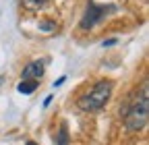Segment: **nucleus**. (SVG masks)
I'll return each mask as SVG.
<instances>
[{
    "mask_svg": "<svg viewBox=\"0 0 149 145\" xmlns=\"http://www.w3.org/2000/svg\"><path fill=\"white\" fill-rule=\"evenodd\" d=\"M56 145H68V131L66 124H60V131L56 135Z\"/></svg>",
    "mask_w": 149,
    "mask_h": 145,
    "instance_id": "obj_6",
    "label": "nucleus"
},
{
    "mask_svg": "<svg viewBox=\"0 0 149 145\" xmlns=\"http://www.w3.org/2000/svg\"><path fill=\"white\" fill-rule=\"evenodd\" d=\"M116 44V40H108V42H104V46H114Z\"/></svg>",
    "mask_w": 149,
    "mask_h": 145,
    "instance_id": "obj_9",
    "label": "nucleus"
},
{
    "mask_svg": "<svg viewBox=\"0 0 149 145\" xmlns=\"http://www.w3.org/2000/svg\"><path fill=\"white\" fill-rule=\"evenodd\" d=\"M35 87H37V81H21L17 89H19V93L29 96V93H33V91H35Z\"/></svg>",
    "mask_w": 149,
    "mask_h": 145,
    "instance_id": "obj_5",
    "label": "nucleus"
},
{
    "mask_svg": "<svg viewBox=\"0 0 149 145\" xmlns=\"http://www.w3.org/2000/svg\"><path fill=\"white\" fill-rule=\"evenodd\" d=\"M149 120V100H147V81L143 83L141 98L135 100V104L124 112V122L128 131H141Z\"/></svg>",
    "mask_w": 149,
    "mask_h": 145,
    "instance_id": "obj_1",
    "label": "nucleus"
},
{
    "mask_svg": "<svg viewBox=\"0 0 149 145\" xmlns=\"http://www.w3.org/2000/svg\"><path fill=\"white\" fill-rule=\"evenodd\" d=\"M110 8L106 6H97V4H89L85 15H83V19H81V27L83 29H91V27H95V23H100V19L108 13Z\"/></svg>",
    "mask_w": 149,
    "mask_h": 145,
    "instance_id": "obj_3",
    "label": "nucleus"
},
{
    "mask_svg": "<svg viewBox=\"0 0 149 145\" xmlns=\"http://www.w3.org/2000/svg\"><path fill=\"white\" fill-rule=\"evenodd\" d=\"M35 2H46V0H35Z\"/></svg>",
    "mask_w": 149,
    "mask_h": 145,
    "instance_id": "obj_11",
    "label": "nucleus"
},
{
    "mask_svg": "<svg viewBox=\"0 0 149 145\" xmlns=\"http://www.w3.org/2000/svg\"><path fill=\"white\" fill-rule=\"evenodd\" d=\"M54 27H56V25H54L52 21H42V23H40V29H44V31H52Z\"/></svg>",
    "mask_w": 149,
    "mask_h": 145,
    "instance_id": "obj_7",
    "label": "nucleus"
},
{
    "mask_svg": "<svg viewBox=\"0 0 149 145\" xmlns=\"http://www.w3.org/2000/svg\"><path fill=\"white\" fill-rule=\"evenodd\" d=\"M110 93H112V83L110 81H100L87 96H83L79 100L81 110H87V112L102 110V108L106 106V102L110 100Z\"/></svg>",
    "mask_w": 149,
    "mask_h": 145,
    "instance_id": "obj_2",
    "label": "nucleus"
},
{
    "mask_svg": "<svg viewBox=\"0 0 149 145\" xmlns=\"http://www.w3.org/2000/svg\"><path fill=\"white\" fill-rule=\"evenodd\" d=\"M62 83H64V77H62V79H58V81H54V89H56V87H60Z\"/></svg>",
    "mask_w": 149,
    "mask_h": 145,
    "instance_id": "obj_8",
    "label": "nucleus"
},
{
    "mask_svg": "<svg viewBox=\"0 0 149 145\" xmlns=\"http://www.w3.org/2000/svg\"><path fill=\"white\" fill-rule=\"evenodd\" d=\"M27 145H37V143H35V141H29V143H27Z\"/></svg>",
    "mask_w": 149,
    "mask_h": 145,
    "instance_id": "obj_10",
    "label": "nucleus"
},
{
    "mask_svg": "<svg viewBox=\"0 0 149 145\" xmlns=\"http://www.w3.org/2000/svg\"><path fill=\"white\" fill-rule=\"evenodd\" d=\"M0 83H2V79H0Z\"/></svg>",
    "mask_w": 149,
    "mask_h": 145,
    "instance_id": "obj_12",
    "label": "nucleus"
},
{
    "mask_svg": "<svg viewBox=\"0 0 149 145\" xmlns=\"http://www.w3.org/2000/svg\"><path fill=\"white\" fill-rule=\"evenodd\" d=\"M44 77V64L42 62H29L23 68V81H40Z\"/></svg>",
    "mask_w": 149,
    "mask_h": 145,
    "instance_id": "obj_4",
    "label": "nucleus"
}]
</instances>
